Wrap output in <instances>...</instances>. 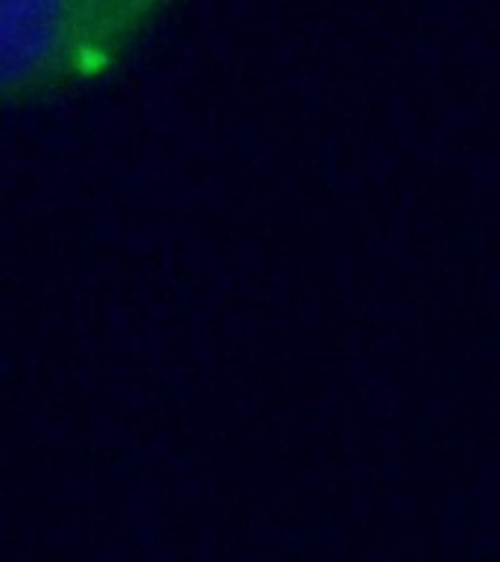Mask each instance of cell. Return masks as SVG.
Wrapping results in <instances>:
<instances>
[{"label":"cell","mask_w":500,"mask_h":562,"mask_svg":"<svg viewBox=\"0 0 500 562\" xmlns=\"http://www.w3.org/2000/svg\"><path fill=\"white\" fill-rule=\"evenodd\" d=\"M176 0H0L4 97L32 103L94 82Z\"/></svg>","instance_id":"cell-1"}]
</instances>
